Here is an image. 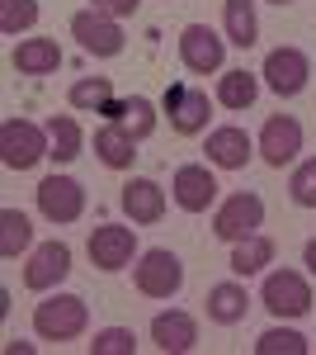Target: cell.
Instances as JSON below:
<instances>
[{"label":"cell","mask_w":316,"mask_h":355,"mask_svg":"<svg viewBox=\"0 0 316 355\" xmlns=\"http://www.w3.org/2000/svg\"><path fill=\"white\" fill-rule=\"evenodd\" d=\"M43 157H53L48 128H38L28 119H5L0 123V162L10 166V171H33Z\"/></svg>","instance_id":"6da1fadb"},{"label":"cell","mask_w":316,"mask_h":355,"mask_svg":"<svg viewBox=\"0 0 316 355\" xmlns=\"http://www.w3.org/2000/svg\"><path fill=\"white\" fill-rule=\"evenodd\" d=\"M48 137H53V162H76L85 137H80V123L66 119V114H53L48 119Z\"/></svg>","instance_id":"d4e9b609"},{"label":"cell","mask_w":316,"mask_h":355,"mask_svg":"<svg viewBox=\"0 0 316 355\" xmlns=\"http://www.w3.org/2000/svg\"><path fill=\"white\" fill-rule=\"evenodd\" d=\"M302 261H307V270L316 275V237H312V242H307V251H302Z\"/></svg>","instance_id":"836d02e7"},{"label":"cell","mask_w":316,"mask_h":355,"mask_svg":"<svg viewBox=\"0 0 316 355\" xmlns=\"http://www.w3.org/2000/svg\"><path fill=\"white\" fill-rule=\"evenodd\" d=\"M132 251H137V237H132V227H118V223H100L95 232H90V261L100 266V270H123L132 266Z\"/></svg>","instance_id":"4fadbf2b"},{"label":"cell","mask_w":316,"mask_h":355,"mask_svg":"<svg viewBox=\"0 0 316 355\" xmlns=\"http://www.w3.org/2000/svg\"><path fill=\"white\" fill-rule=\"evenodd\" d=\"M245 313H250V294L236 279H222L208 289V318L217 327H236V322H245Z\"/></svg>","instance_id":"ac0fdd59"},{"label":"cell","mask_w":316,"mask_h":355,"mask_svg":"<svg viewBox=\"0 0 316 355\" xmlns=\"http://www.w3.org/2000/svg\"><path fill=\"white\" fill-rule=\"evenodd\" d=\"M38 24V0H0V33H24Z\"/></svg>","instance_id":"83f0119b"},{"label":"cell","mask_w":316,"mask_h":355,"mask_svg":"<svg viewBox=\"0 0 316 355\" xmlns=\"http://www.w3.org/2000/svg\"><path fill=\"white\" fill-rule=\"evenodd\" d=\"M288 194H292V204H297V209H316V157L292 171Z\"/></svg>","instance_id":"4dcf8cb0"},{"label":"cell","mask_w":316,"mask_h":355,"mask_svg":"<svg viewBox=\"0 0 316 355\" xmlns=\"http://www.w3.org/2000/svg\"><path fill=\"white\" fill-rule=\"evenodd\" d=\"M255 355H307V336L292 327H269L255 341Z\"/></svg>","instance_id":"4316f807"},{"label":"cell","mask_w":316,"mask_h":355,"mask_svg":"<svg viewBox=\"0 0 316 355\" xmlns=\"http://www.w3.org/2000/svg\"><path fill=\"white\" fill-rule=\"evenodd\" d=\"M260 223H264V199H260V194H250V190H241V194H232V199L212 214V237L236 246V242H245V237H255Z\"/></svg>","instance_id":"277c9868"},{"label":"cell","mask_w":316,"mask_h":355,"mask_svg":"<svg viewBox=\"0 0 316 355\" xmlns=\"http://www.w3.org/2000/svg\"><path fill=\"white\" fill-rule=\"evenodd\" d=\"M269 5H292V0H269Z\"/></svg>","instance_id":"e575fe53"},{"label":"cell","mask_w":316,"mask_h":355,"mask_svg":"<svg viewBox=\"0 0 316 355\" xmlns=\"http://www.w3.org/2000/svg\"><path fill=\"white\" fill-rule=\"evenodd\" d=\"M222 28H227V43H236V48H255V38H260L255 0H222Z\"/></svg>","instance_id":"44dd1931"},{"label":"cell","mask_w":316,"mask_h":355,"mask_svg":"<svg viewBox=\"0 0 316 355\" xmlns=\"http://www.w3.org/2000/svg\"><path fill=\"white\" fill-rule=\"evenodd\" d=\"M28 242H33V223L19 209H0V256L15 261L19 251H28Z\"/></svg>","instance_id":"cb8c5ba5"},{"label":"cell","mask_w":316,"mask_h":355,"mask_svg":"<svg viewBox=\"0 0 316 355\" xmlns=\"http://www.w3.org/2000/svg\"><path fill=\"white\" fill-rule=\"evenodd\" d=\"M123 128H128L137 142H142V137H151V133H156V105H151V100H142V95H128Z\"/></svg>","instance_id":"f1b7e54d"},{"label":"cell","mask_w":316,"mask_h":355,"mask_svg":"<svg viewBox=\"0 0 316 355\" xmlns=\"http://www.w3.org/2000/svg\"><path fill=\"white\" fill-rule=\"evenodd\" d=\"M297 152H302V123H297L292 114H274V119H264V128H260V157H264V166L284 171L288 162H297Z\"/></svg>","instance_id":"7c38bea8"},{"label":"cell","mask_w":316,"mask_h":355,"mask_svg":"<svg viewBox=\"0 0 316 355\" xmlns=\"http://www.w3.org/2000/svg\"><path fill=\"white\" fill-rule=\"evenodd\" d=\"M71 38H76L90 57H118L123 53V28H118V19L104 15V10H95V5L80 10V15H71Z\"/></svg>","instance_id":"8992f818"},{"label":"cell","mask_w":316,"mask_h":355,"mask_svg":"<svg viewBox=\"0 0 316 355\" xmlns=\"http://www.w3.org/2000/svg\"><path fill=\"white\" fill-rule=\"evenodd\" d=\"M71 275V246L66 242H43V246H33V256H28V266H24V284L33 289V294H48V289H57L62 279Z\"/></svg>","instance_id":"8fae6325"},{"label":"cell","mask_w":316,"mask_h":355,"mask_svg":"<svg viewBox=\"0 0 316 355\" xmlns=\"http://www.w3.org/2000/svg\"><path fill=\"white\" fill-rule=\"evenodd\" d=\"M95 157L109 166V171H128L137 162V137L123 128V123H104L95 133Z\"/></svg>","instance_id":"d6986e66"},{"label":"cell","mask_w":316,"mask_h":355,"mask_svg":"<svg viewBox=\"0 0 316 355\" xmlns=\"http://www.w3.org/2000/svg\"><path fill=\"white\" fill-rule=\"evenodd\" d=\"M269 261H274V242L255 232V237H245V242L232 246V261H227V266H232V275H260Z\"/></svg>","instance_id":"603a6c76"},{"label":"cell","mask_w":316,"mask_h":355,"mask_svg":"<svg viewBox=\"0 0 316 355\" xmlns=\"http://www.w3.org/2000/svg\"><path fill=\"white\" fill-rule=\"evenodd\" d=\"M90 355H137V336L128 327H104L90 341Z\"/></svg>","instance_id":"f546056e"},{"label":"cell","mask_w":316,"mask_h":355,"mask_svg":"<svg viewBox=\"0 0 316 355\" xmlns=\"http://www.w3.org/2000/svg\"><path fill=\"white\" fill-rule=\"evenodd\" d=\"M33 194H38V214L48 223H76L85 214V185L71 175H48Z\"/></svg>","instance_id":"9c48e42d"},{"label":"cell","mask_w":316,"mask_h":355,"mask_svg":"<svg viewBox=\"0 0 316 355\" xmlns=\"http://www.w3.org/2000/svg\"><path fill=\"white\" fill-rule=\"evenodd\" d=\"M203 152H208L212 166H222V171H241V166L250 162L255 142L245 137V128H232V123H227V128H212V133H208V147H203Z\"/></svg>","instance_id":"e0dca14e"},{"label":"cell","mask_w":316,"mask_h":355,"mask_svg":"<svg viewBox=\"0 0 316 355\" xmlns=\"http://www.w3.org/2000/svg\"><path fill=\"white\" fill-rule=\"evenodd\" d=\"M137 5H142V0H95V10H104V15H113V19L137 15Z\"/></svg>","instance_id":"1f68e13d"},{"label":"cell","mask_w":316,"mask_h":355,"mask_svg":"<svg viewBox=\"0 0 316 355\" xmlns=\"http://www.w3.org/2000/svg\"><path fill=\"white\" fill-rule=\"evenodd\" d=\"M222 57H227V38H217L208 24H185V33H180V62L194 76L222 71Z\"/></svg>","instance_id":"30bf717a"},{"label":"cell","mask_w":316,"mask_h":355,"mask_svg":"<svg viewBox=\"0 0 316 355\" xmlns=\"http://www.w3.org/2000/svg\"><path fill=\"white\" fill-rule=\"evenodd\" d=\"M66 100H71V110L100 114L109 100H113V85H109V76H80V81L66 90Z\"/></svg>","instance_id":"484cf974"},{"label":"cell","mask_w":316,"mask_h":355,"mask_svg":"<svg viewBox=\"0 0 316 355\" xmlns=\"http://www.w3.org/2000/svg\"><path fill=\"white\" fill-rule=\"evenodd\" d=\"M132 284H137V294H147V299H175V294L185 289V266H180L175 251L151 246V251H142V261H137V270H132Z\"/></svg>","instance_id":"3957f363"},{"label":"cell","mask_w":316,"mask_h":355,"mask_svg":"<svg viewBox=\"0 0 316 355\" xmlns=\"http://www.w3.org/2000/svg\"><path fill=\"white\" fill-rule=\"evenodd\" d=\"M170 194H175V204L185 209V214H203L212 199H217V180H212L208 166H180L175 171V180H170Z\"/></svg>","instance_id":"5bb4252c"},{"label":"cell","mask_w":316,"mask_h":355,"mask_svg":"<svg viewBox=\"0 0 316 355\" xmlns=\"http://www.w3.org/2000/svg\"><path fill=\"white\" fill-rule=\"evenodd\" d=\"M260 303L274 318H307L312 313V284L297 270H274V275H264Z\"/></svg>","instance_id":"5b68a950"},{"label":"cell","mask_w":316,"mask_h":355,"mask_svg":"<svg viewBox=\"0 0 316 355\" xmlns=\"http://www.w3.org/2000/svg\"><path fill=\"white\" fill-rule=\"evenodd\" d=\"M264 85L274 90V95H284V100H292V95H302L307 90V76H312V62H307V53L302 48H274V53L264 57Z\"/></svg>","instance_id":"52a82bcc"},{"label":"cell","mask_w":316,"mask_h":355,"mask_svg":"<svg viewBox=\"0 0 316 355\" xmlns=\"http://www.w3.org/2000/svg\"><path fill=\"white\" fill-rule=\"evenodd\" d=\"M10 62H15L19 76H53L57 67H62V48H57L53 38H24Z\"/></svg>","instance_id":"ffe728a7"},{"label":"cell","mask_w":316,"mask_h":355,"mask_svg":"<svg viewBox=\"0 0 316 355\" xmlns=\"http://www.w3.org/2000/svg\"><path fill=\"white\" fill-rule=\"evenodd\" d=\"M5 355H33V341H5Z\"/></svg>","instance_id":"d6a6232c"},{"label":"cell","mask_w":316,"mask_h":355,"mask_svg":"<svg viewBox=\"0 0 316 355\" xmlns=\"http://www.w3.org/2000/svg\"><path fill=\"white\" fill-rule=\"evenodd\" d=\"M85 322H90V308L76 294H53V299H43L33 308V331L43 341H76L85 331Z\"/></svg>","instance_id":"7a4b0ae2"},{"label":"cell","mask_w":316,"mask_h":355,"mask_svg":"<svg viewBox=\"0 0 316 355\" xmlns=\"http://www.w3.org/2000/svg\"><path fill=\"white\" fill-rule=\"evenodd\" d=\"M255 95H260V76H255V71H245V67L222 71V81H217V105H222V110H236V114L250 110Z\"/></svg>","instance_id":"7402d4cb"},{"label":"cell","mask_w":316,"mask_h":355,"mask_svg":"<svg viewBox=\"0 0 316 355\" xmlns=\"http://www.w3.org/2000/svg\"><path fill=\"white\" fill-rule=\"evenodd\" d=\"M118 204H123V214L132 223H160L165 218V190H160L156 180H147V175H132L123 194H118Z\"/></svg>","instance_id":"2e32d148"},{"label":"cell","mask_w":316,"mask_h":355,"mask_svg":"<svg viewBox=\"0 0 316 355\" xmlns=\"http://www.w3.org/2000/svg\"><path fill=\"white\" fill-rule=\"evenodd\" d=\"M151 341H156L165 355H185L198 346V322L180 313V308H170V313H156L151 318Z\"/></svg>","instance_id":"9a60e30c"},{"label":"cell","mask_w":316,"mask_h":355,"mask_svg":"<svg viewBox=\"0 0 316 355\" xmlns=\"http://www.w3.org/2000/svg\"><path fill=\"white\" fill-rule=\"evenodd\" d=\"M160 110H165V119H170V128L175 133H203L208 128V119H212V105H208V95L203 90H194V85H170L165 90V100H160Z\"/></svg>","instance_id":"ba28073f"}]
</instances>
